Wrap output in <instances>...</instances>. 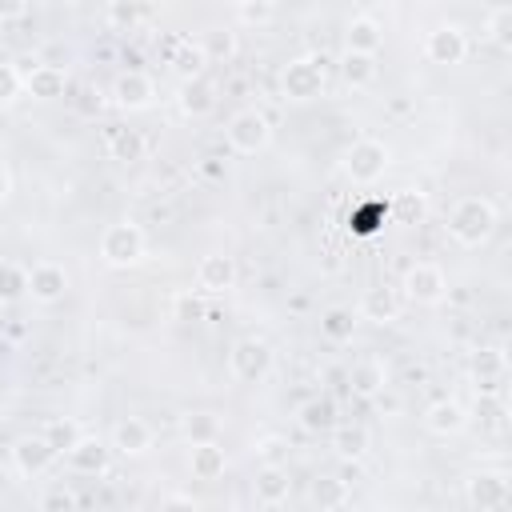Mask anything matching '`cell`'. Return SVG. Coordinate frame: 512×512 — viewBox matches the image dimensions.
<instances>
[{
    "label": "cell",
    "instance_id": "obj_1",
    "mask_svg": "<svg viewBox=\"0 0 512 512\" xmlns=\"http://www.w3.org/2000/svg\"><path fill=\"white\" fill-rule=\"evenodd\" d=\"M448 236L456 240V244H464V248H476V244H484L492 232H496V208H492V200H484V196H460L452 208H448Z\"/></svg>",
    "mask_w": 512,
    "mask_h": 512
},
{
    "label": "cell",
    "instance_id": "obj_2",
    "mask_svg": "<svg viewBox=\"0 0 512 512\" xmlns=\"http://www.w3.org/2000/svg\"><path fill=\"white\" fill-rule=\"evenodd\" d=\"M224 136H228V148L236 156H256L272 144V120L260 108H240V112H232Z\"/></svg>",
    "mask_w": 512,
    "mask_h": 512
},
{
    "label": "cell",
    "instance_id": "obj_3",
    "mask_svg": "<svg viewBox=\"0 0 512 512\" xmlns=\"http://www.w3.org/2000/svg\"><path fill=\"white\" fill-rule=\"evenodd\" d=\"M100 260L108 268H132L144 260V232L132 220H116L100 232Z\"/></svg>",
    "mask_w": 512,
    "mask_h": 512
},
{
    "label": "cell",
    "instance_id": "obj_4",
    "mask_svg": "<svg viewBox=\"0 0 512 512\" xmlns=\"http://www.w3.org/2000/svg\"><path fill=\"white\" fill-rule=\"evenodd\" d=\"M388 160H392V152H388L384 140L360 136V140H352L348 152H344V172H348L352 184H376V180L384 176Z\"/></svg>",
    "mask_w": 512,
    "mask_h": 512
},
{
    "label": "cell",
    "instance_id": "obj_5",
    "mask_svg": "<svg viewBox=\"0 0 512 512\" xmlns=\"http://www.w3.org/2000/svg\"><path fill=\"white\" fill-rule=\"evenodd\" d=\"M280 92L284 100L292 104H308L324 92V60L320 56H300V60H288L284 72H280Z\"/></svg>",
    "mask_w": 512,
    "mask_h": 512
},
{
    "label": "cell",
    "instance_id": "obj_6",
    "mask_svg": "<svg viewBox=\"0 0 512 512\" xmlns=\"http://www.w3.org/2000/svg\"><path fill=\"white\" fill-rule=\"evenodd\" d=\"M228 368L240 384H260L272 372V344L260 336H240L228 348Z\"/></svg>",
    "mask_w": 512,
    "mask_h": 512
},
{
    "label": "cell",
    "instance_id": "obj_7",
    "mask_svg": "<svg viewBox=\"0 0 512 512\" xmlns=\"http://www.w3.org/2000/svg\"><path fill=\"white\" fill-rule=\"evenodd\" d=\"M404 296L412 304H424V308H436L444 296H448V276L440 272V264H428V260H416L404 268V280H400Z\"/></svg>",
    "mask_w": 512,
    "mask_h": 512
},
{
    "label": "cell",
    "instance_id": "obj_8",
    "mask_svg": "<svg viewBox=\"0 0 512 512\" xmlns=\"http://www.w3.org/2000/svg\"><path fill=\"white\" fill-rule=\"evenodd\" d=\"M512 500V484L504 472H476L464 480V504L476 508V512H496V508H508Z\"/></svg>",
    "mask_w": 512,
    "mask_h": 512
},
{
    "label": "cell",
    "instance_id": "obj_9",
    "mask_svg": "<svg viewBox=\"0 0 512 512\" xmlns=\"http://www.w3.org/2000/svg\"><path fill=\"white\" fill-rule=\"evenodd\" d=\"M112 104L124 108V112H144L156 104V84L152 76H144L140 68H128L112 80Z\"/></svg>",
    "mask_w": 512,
    "mask_h": 512
},
{
    "label": "cell",
    "instance_id": "obj_10",
    "mask_svg": "<svg viewBox=\"0 0 512 512\" xmlns=\"http://www.w3.org/2000/svg\"><path fill=\"white\" fill-rule=\"evenodd\" d=\"M424 56H428L432 64H440V68L460 64V60L468 56V36H464V28H456V24L432 28L428 40H424Z\"/></svg>",
    "mask_w": 512,
    "mask_h": 512
},
{
    "label": "cell",
    "instance_id": "obj_11",
    "mask_svg": "<svg viewBox=\"0 0 512 512\" xmlns=\"http://www.w3.org/2000/svg\"><path fill=\"white\" fill-rule=\"evenodd\" d=\"M216 104H220L216 84H212L204 72H200V76H188V80L180 84V92H176V108H180L188 120H204V116H212Z\"/></svg>",
    "mask_w": 512,
    "mask_h": 512
},
{
    "label": "cell",
    "instance_id": "obj_12",
    "mask_svg": "<svg viewBox=\"0 0 512 512\" xmlns=\"http://www.w3.org/2000/svg\"><path fill=\"white\" fill-rule=\"evenodd\" d=\"M68 468L80 472V476H104L108 464H112V444H104L100 436H80L68 452H64Z\"/></svg>",
    "mask_w": 512,
    "mask_h": 512
},
{
    "label": "cell",
    "instance_id": "obj_13",
    "mask_svg": "<svg viewBox=\"0 0 512 512\" xmlns=\"http://www.w3.org/2000/svg\"><path fill=\"white\" fill-rule=\"evenodd\" d=\"M64 292H68V272H64L60 264L36 260V264L28 268V296H32L36 304H56V300H64Z\"/></svg>",
    "mask_w": 512,
    "mask_h": 512
},
{
    "label": "cell",
    "instance_id": "obj_14",
    "mask_svg": "<svg viewBox=\"0 0 512 512\" xmlns=\"http://www.w3.org/2000/svg\"><path fill=\"white\" fill-rule=\"evenodd\" d=\"M388 388V364L380 356H360L352 368H348V392L360 396V400H376L384 396Z\"/></svg>",
    "mask_w": 512,
    "mask_h": 512
},
{
    "label": "cell",
    "instance_id": "obj_15",
    "mask_svg": "<svg viewBox=\"0 0 512 512\" xmlns=\"http://www.w3.org/2000/svg\"><path fill=\"white\" fill-rule=\"evenodd\" d=\"M252 496H256L260 508H280V504H288V496H292V476H288V468H284V464H260V468H256V480H252Z\"/></svg>",
    "mask_w": 512,
    "mask_h": 512
},
{
    "label": "cell",
    "instance_id": "obj_16",
    "mask_svg": "<svg viewBox=\"0 0 512 512\" xmlns=\"http://www.w3.org/2000/svg\"><path fill=\"white\" fill-rule=\"evenodd\" d=\"M20 84H24V92L32 96V100H60L64 96V88H68V76H64V68L60 64H28V72H20Z\"/></svg>",
    "mask_w": 512,
    "mask_h": 512
},
{
    "label": "cell",
    "instance_id": "obj_17",
    "mask_svg": "<svg viewBox=\"0 0 512 512\" xmlns=\"http://www.w3.org/2000/svg\"><path fill=\"white\" fill-rule=\"evenodd\" d=\"M12 464H16L20 476H44L56 464V452H52V444L40 432L36 436H20L12 444Z\"/></svg>",
    "mask_w": 512,
    "mask_h": 512
},
{
    "label": "cell",
    "instance_id": "obj_18",
    "mask_svg": "<svg viewBox=\"0 0 512 512\" xmlns=\"http://www.w3.org/2000/svg\"><path fill=\"white\" fill-rule=\"evenodd\" d=\"M196 284H200V292H212V296L228 292V288L236 284V256H228V252H208V256H200V264H196Z\"/></svg>",
    "mask_w": 512,
    "mask_h": 512
},
{
    "label": "cell",
    "instance_id": "obj_19",
    "mask_svg": "<svg viewBox=\"0 0 512 512\" xmlns=\"http://www.w3.org/2000/svg\"><path fill=\"white\" fill-rule=\"evenodd\" d=\"M296 420H300L304 432L328 436V432L340 424V404H336L328 392H320V396H312V400H304V404L296 408Z\"/></svg>",
    "mask_w": 512,
    "mask_h": 512
},
{
    "label": "cell",
    "instance_id": "obj_20",
    "mask_svg": "<svg viewBox=\"0 0 512 512\" xmlns=\"http://www.w3.org/2000/svg\"><path fill=\"white\" fill-rule=\"evenodd\" d=\"M152 448V424L144 416H124L112 428V452L120 456H144Z\"/></svg>",
    "mask_w": 512,
    "mask_h": 512
},
{
    "label": "cell",
    "instance_id": "obj_21",
    "mask_svg": "<svg viewBox=\"0 0 512 512\" xmlns=\"http://www.w3.org/2000/svg\"><path fill=\"white\" fill-rule=\"evenodd\" d=\"M224 468H228V456H224L220 440L188 444V472H192V480L212 484V480H220V476H224Z\"/></svg>",
    "mask_w": 512,
    "mask_h": 512
},
{
    "label": "cell",
    "instance_id": "obj_22",
    "mask_svg": "<svg viewBox=\"0 0 512 512\" xmlns=\"http://www.w3.org/2000/svg\"><path fill=\"white\" fill-rule=\"evenodd\" d=\"M472 376H476V388L480 392H500V384L508 376L504 348H480V352H472Z\"/></svg>",
    "mask_w": 512,
    "mask_h": 512
},
{
    "label": "cell",
    "instance_id": "obj_23",
    "mask_svg": "<svg viewBox=\"0 0 512 512\" xmlns=\"http://www.w3.org/2000/svg\"><path fill=\"white\" fill-rule=\"evenodd\" d=\"M396 312H400V296H396V288H388V284H372V288H364V296H360V316H364V320H372V324H388V320H396Z\"/></svg>",
    "mask_w": 512,
    "mask_h": 512
},
{
    "label": "cell",
    "instance_id": "obj_24",
    "mask_svg": "<svg viewBox=\"0 0 512 512\" xmlns=\"http://www.w3.org/2000/svg\"><path fill=\"white\" fill-rule=\"evenodd\" d=\"M464 424H468V412L456 400H436V404L424 408V428L432 436H456Z\"/></svg>",
    "mask_w": 512,
    "mask_h": 512
},
{
    "label": "cell",
    "instance_id": "obj_25",
    "mask_svg": "<svg viewBox=\"0 0 512 512\" xmlns=\"http://www.w3.org/2000/svg\"><path fill=\"white\" fill-rule=\"evenodd\" d=\"M348 500H352V484H348L344 476H316V480L308 484V504H316L320 512L344 508Z\"/></svg>",
    "mask_w": 512,
    "mask_h": 512
},
{
    "label": "cell",
    "instance_id": "obj_26",
    "mask_svg": "<svg viewBox=\"0 0 512 512\" xmlns=\"http://www.w3.org/2000/svg\"><path fill=\"white\" fill-rule=\"evenodd\" d=\"M344 48L352 52H380L384 48V28L372 16H352L344 28Z\"/></svg>",
    "mask_w": 512,
    "mask_h": 512
},
{
    "label": "cell",
    "instance_id": "obj_27",
    "mask_svg": "<svg viewBox=\"0 0 512 512\" xmlns=\"http://www.w3.org/2000/svg\"><path fill=\"white\" fill-rule=\"evenodd\" d=\"M340 72H344V80H348L352 88H372L376 76H380L376 52H352V48H344V56H340Z\"/></svg>",
    "mask_w": 512,
    "mask_h": 512
},
{
    "label": "cell",
    "instance_id": "obj_28",
    "mask_svg": "<svg viewBox=\"0 0 512 512\" xmlns=\"http://www.w3.org/2000/svg\"><path fill=\"white\" fill-rule=\"evenodd\" d=\"M108 152H112L116 164H140L144 152H148V140L136 128H112L108 132Z\"/></svg>",
    "mask_w": 512,
    "mask_h": 512
},
{
    "label": "cell",
    "instance_id": "obj_29",
    "mask_svg": "<svg viewBox=\"0 0 512 512\" xmlns=\"http://www.w3.org/2000/svg\"><path fill=\"white\" fill-rule=\"evenodd\" d=\"M328 436H332L336 456H344V460H360L368 452V444H372V436H368L364 424H336Z\"/></svg>",
    "mask_w": 512,
    "mask_h": 512
},
{
    "label": "cell",
    "instance_id": "obj_30",
    "mask_svg": "<svg viewBox=\"0 0 512 512\" xmlns=\"http://www.w3.org/2000/svg\"><path fill=\"white\" fill-rule=\"evenodd\" d=\"M180 432L188 444H204V440H220L224 436V420L216 412H188L180 420Z\"/></svg>",
    "mask_w": 512,
    "mask_h": 512
},
{
    "label": "cell",
    "instance_id": "obj_31",
    "mask_svg": "<svg viewBox=\"0 0 512 512\" xmlns=\"http://www.w3.org/2000/svg\"><path fill=\"white\" fill-rule=\"evenodd\" d=\"M148 16V0H108V28L112 32H136Z\"/></svg>",
    "mask_w": 512,
    "mask_h": 512
},
{
    "label": "cell",
    "instance_id": "obj_32",
    "mask_svg": "<svg viewBox=\"0 0 512 512\" xmlns=\"http://www.w3.org/2000/svg\"><path fill=\"white\" fill-rule=\"evenodd\" d=\"M320 336L324 340H332V344H348L352 336H356V312L352 308H328L324 316H320Z\"/></svg>",
    "mask_w": 512,
    "mask_h": 512
},
{
    "label": "cell",
    "instance_id": "obj_33",
    "mask_svg": "<svg viewBox=\"0 0 512 512\" xmlns=\"http://www.w3.org/2000/svg\"><path fill=\"white\" fill-rule=\"evenodd\" d=\"M40 436L52 444V452H56V456H64V452H68L84 432H80V424H76L72 416H52V420H44Z\"/></svg>",
    "mask_w": 512,
    "mask_h": 512
},
{
    "label": "cell",
    "instance_id": "obj_34",
    "mask_svg": "<svg viewBox=\"0 0 512 512\" xmlns=\"http://www.w3.org/2000/svg\"><path fill=\"white\" fill-rule=\"evenodd\" d=\"M200 52H204L208 64H228V60L236 56V32H228V28H208V32L200 36Z\"/></svg>",
    "mask_w": 512,
    "mask_h": 512
},
{
    "label": "cell",
    "instance_id": "obj_35",
    "mask_svg": "<svg viewBox=\"0 0 512 512\" xmlns=\"http://www.w3.org/2000/svg\"><path fill=\"white\" fill-rule=\"evenodd\" d=\"M28 296V268L16 260H0V304H16Z\"/></svg>",
    "mask_w": 512,
    "mask_h": 512
},
{
    "label": "cell",
    "instance_id": "obj_36",
    "mask_svg": "<svg viewBox=\"0 0 512 512\" xmlns=\"http://www.w3.org/2000/svg\"><path fill=\"white\" fill-rule=\"evenodd\" d=\"M204 52H200V44H192V40H172V68L188 80V76H200L204 72Z\"/></svg>",
    "mask_w": 512,
    "mask_h": 512
},
{
    "label": "cell",
    "instance_id": "obj_37",
    "mask_svg": "<svg viewBox=\"0 0 512 512\" xmlns=\"http://www.w3.org/2000/svg\"><path fill=\"white\" fill-rule=\"evenodd\" d=\"M508 28H512V12H508V4H500V8H492L488 20H484V40H492L496 48H508V44H512V40H508Z\"/></svg>",
    "mask_w": 512,
    "mask_h": 512
},
{
    "label": "cell",
    "instance_id": "obj_38",
    "mask_svg": "<svg viewBox=\"0 0 512 512\" xmlns=\"http://www.w3.org/2000/svg\"><path fill=\"white\" fill-rule=\"evenodd\" d=\"M40 508H44V512H72V508H80V496H76L68 484H52V488L40 496Z\"/></svg>",
    "mask_w": 512,
    "mask_h": 512
},
{
    "label": "cell",
    "instance_id": "obj_39",
    "mask_svg": "<svg viewBox=\"0 0 512 512\" xmlns=\"http://www.w3.org/2000/svg\"><path fill=\"white\" fill-rule=\"evenodd\" d=\"M272 16H276V4H272V0H244V4H240V20H244V24H256V28H260V24H268Z\"/></svg>",
    "mask_w": 512,
    "mask_h": 512
},
{
    "label": "cell",
    "instance_id": "obj_40",
    "mask_svg": "<svg viewBox=\"0 0 512 512\" xmlns=\"http://www.w3.org/2000/svg\"><path fill=\"white\" fill-rule=\"evenodd\" d=\"M420 216H424V196H420V192H400V196H396V220L412 224V220H420Z\"/></svg>",
    "mask_w": 512,
    "mask_h": 512
},
{
    "label": "cell",
    "instance_id": "obj_41",
    "mask_svg": "<svg viewBox=\"0 0 512 512\" xmlns=\"http://www.w3.org/2000/svg\"><path fill=\"white\" fill-rule=\"evenodd\" d=\"M256 456H260V464H284V456H288V440H280V436H264V440L256 444Z\"/></svg>",
    "mask_w": 512,
    "mask_h": 512
},
{
    "label": "cell",
    "instance_id": "obj_42",
    "mask_svg": "<svg viewBox=\"0 0 512 512\" xmlns=\"http://www.w3.org/2000/svg\"><path fill=\"white\" fill-rule=\"evenodd\" d=\"M384 216H388V208H384V204H368L360 216H352V224H356L360 232H376V228L384 224Z\"/></svg>",
    "mask_w": 512,
    "mask_h": 512
},
{
    "label": "cell",
    "instance_id": "obj_43",
    "mask_svg": "<svg viewBox=\"0 0 512 512\" xmlns=\"http://www.w3.org/2000/svg\"><path fill=\"white\" fill-rule=\"evenodd\" d=\"M24 84H20V72L12 68V64H0V104H8V100H16V92H20Z\"/></svg>",
    "mask_w": 512,
    "mask_h": 512
},
{
    "label": "cell",
    "instance_id": "obj_44",
    "mask_svg": "<svg viewBox=\"0 0 512 512\" xmlns=\"http://www.w3.org/2000/svg\"><path fill=\"white\" fill-rule=\"evenodd\" d=\"M100 104H104V100H100L96 88H80V100H76V112H80V116H96Z\"/></svg>",
    "mask_w": 512,
    "mask_h": 512
},
{
    "label": "cell",
    "instance_id": "obj_45",
    "mask_svg": "<svg viewBox=\"0 0 512 512\" xmlns=\"http://www.w3.org/2000/svg\"><path fill=\"white\" fill-rule=\"evenodd\" d=\"M24 12H28V0H0V24L20 20Z\"/></svg>",
    "mask_w": 512,
    "mask_h": 512
},
{
    "label": "cell",
    "instance_id": "obj_46",
    "mask_svg": "<svg viewBox=\"0 0 512 512\" xmlns=\"http://www.w3.org/2000/svg\"><path fill=\"white\" fill-rule=\"evenodd\" d=\"M200 172H204L208 180H224V172H228V168H224V160H220V156H204V160H200Z\"/></svg>",
    "mask_w": 512,
    "mask_h": 512
},
{
    "label": "cell",
    "instance_id": "obj_47",
    "mask_svg": "<svg viewBox=\"0 0 512 512\" xmlns=\"http://www.w3.org/2000/svg\"><path fill=\"white\" fill-rule=\"evenodd\" d=\"M8 192H12V176H8V168L0 164V204L8 200Z\"/></svg>",
    "mask_w": 512,
    "mask_h": 512
},
{
    "label": "cell",
    "instance_id": "obj_48",
    "mask_svg": "<svg viewBox=\"0 0 512 512\" xmlns=\"http://www.w3.org/2000/svg\"><path fill=\"white\" fill-rule=\"evenodd\" d=\"M228 4H236V8H240V4H244V0H228Z\"/></svg>",
    "mask_w": 512,
    "mask_h": 512
},
{
    "label": "cell",
    "instance_id": "obj_49",
    "mask_svg": "<svg viewBox=\"0 0 512 512\" xmlns=\"http://www.w3.org/2000/svg\"><path fill=\"white\" fill-rule=\"evenodd\" d=\"M372 4H384V0H372Z\"/></svg>",
    "mask_w": 512,
    "mask_h": 512
}]
</instances>
